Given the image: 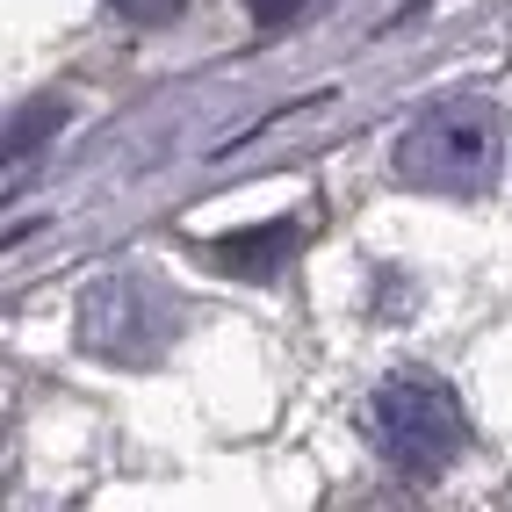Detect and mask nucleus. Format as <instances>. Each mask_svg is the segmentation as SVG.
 Masks as SVG:
<instances>
[{"label": "nucleus", "instance_id": "f03ea898", "mask_svg": "<svg viewBox=\"0 0 512 512\" xmlns=\"http://www.w3.org/2000/svg\"><path fill=\"white\" fill-rule=\"evenodd\" d=\"M368 440L383 448L390 469H404V476H440V469L469 448V419H462V404H455V390L440 383V375L397 368V375H383L375 397H368Z\"/></svg>", "mask_w": 512, "mask_h": 512}, {"label": "nucleus", "instance_id": "39448f33", "mask_svg": "<svg viewBox=\"0 0 512 512\" xmlns=\"http://www.w3.org/2000/svg\"><path fill=\"white\" fill-rule=\"evenodd\" d=\"M51 123H65V101H29V109L15 116V130H8V159H29Z\"/></svg>", "mask_w": 512, "mask_h": 512}, {"label": "nucleus", "instance_id": "0eeeda50", "mask_svg": "<svg viewBox=\"0 0 512 512\" xmlns=\"http://www.w3.org/2000/svg\"><path fill=\"white\" fill-rule=\"evenodd\" d=\"M311 0H246V15L260 22V29H275V22H289V15H303Z\"/></svg>", "mask_w": 512, "mask_h": 512}, {"label": "nucleus", "instance_id": "423d86ee", "mask_svg": "<svg viewBox=\"0 0 512 512\" xmlns=\"http://www.w3.org/2000/svg\"><path fill=\"white\" fill-rule=\"evenodd\" d=\"M116 15H130V22H174L181 15V0H109Z\"/></svg>", "mask_w": 512, "mask_h": 512}, {"label": "nucleus", "instance_id": "7ed1b4c3", "mask_svg": "<svg viewBox=\"0 0 512 512\" xmlns=\"http://www.w3.org/2000/svg\"><path fill=\"white\" fill-rule=\"evenodd\" d=\"M181 339V296L138 275V267H116L101 275L80 303V347L94 361H116V368H152L166 347Z\"/></svg>", "mask_w": 512, "mask_h": 512}, {"label": "nucleus", "instance_id": "f257e3e1", "mask_svg": "<svg viewBox=\"0 0 512 512\" xmlns=\"http://www.w3.org/2000/svg\"><path fill=\"white\" fill-rule=\"evenodd\" d=\"M397 181L426 195H484L498 174V109L476 94L433 101V109L397 138Z\"/></svg>", "mask_w": 512, "mask_h": 512}, {"label": "nucleus", "instance_id": "20e7f679", "mask_svg": "<svg viewBox=\"0 0 512 512\" xmlns=\"http://www.w3.org/2000/svg\"><path fill=\"white\" fill-rule=\"evenodd\" d=\"M303 246V231L282 217V224H267V231H253V238H224L217 246V260L231 267V275H253V282H275V267L289 260Z\"/></svg>", "mask_w": 512, "mask_h": 512}]
</instances>
